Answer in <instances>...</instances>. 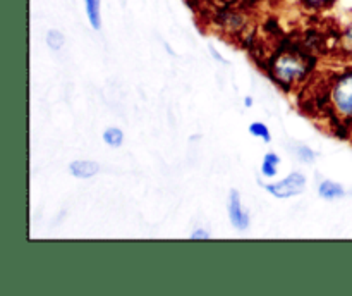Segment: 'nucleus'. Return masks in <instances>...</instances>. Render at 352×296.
<instances>
[{"label":"nucleus","mask_w":352,"mask_h":296,"mask_svg":"<svg viewBox=\"0 0 352 296\" xmlns=\"http://www.w3.org/2000/svg\"><path fill=\"white\" fill-rule=\"evenodd\" d=\"M311 72V59L298 48H278L268 61V74L285 92L305 83Z\"/></svg>","instance_id":"f257e3e1"},{"label":"nucleus","mask_w":352,"mask_h":296,"mask_svg":"<svg viewBox=\"0 0 352 296\" xmlns=\"http://www.w3.org/2000/svg\"><path fill=\"white\" fill-rule=\"evenodd\" d=\"M325 109L346 131L352 126V65L330 76L325 86Z\"/></svg>","instance_id":"f03ea898"},{"label":"nucleus","mask_w":352,"mask_h":296,"mask_svg":"<svg viewBox=\"0 0 352 296\" xmlns=\"http://www.w3.org/2000/svg\"><path fill=\"white\" fill-rule=\"evenodd\" d=\"M306 186H308V178L302 172L294 171L285 178L278 179V181L265 182L263 189L274 198L287 200L292 196L302 195L306 191Z\"/></svg>","instance_id":"7ed1b4c3"},{"label":"nucleus","mask_w":352,"mask_h":296,"mask_svg":"<svg viewBox=\"0 0 352 296\" xmlns=\"http://www.w3.org/2000/svg\"><path fill=\"white\" fill-rule=\"evenodd\" d=\"M227 217H229L230 226L239 233L250 229L251 226V215L243 205V198L237 189H230L229 200H227Z\"/></svg>","instance_id":"20e7f679"},{"label":"nucleus","mask_w":352,"mask_h":296,"mask_svg":"<svg viewBox=\"0 0 352 296\" xmlns=\"http://www.w3.org/2000/svg\"><path fill=\"white\" fill-rule=\"evenodd\" d=\"M102 171L98 162L89 158H76L69 164V174L76 179H91Z\"/></svg>","instance_id":"39448f33"},{"label":"nucleus","mask_w":352,"mask_h":296,"mask_svg":"<svg viewBox=\"0 0 352 296\" xmlns=\"http://www.w3.org/2000/svg\"><path fill=\"white\" fill-rule=\"evenodd\" d=\"M347 195L344 184H340L339 181H333V179H323L318 184V196L327 202H336V200L344 198Z\"/></svg>","instance_id":"423d86ee"},{"label":"nucleus","mask_w":352,"mask_h":296,"mask_svg":"<svg viewBox=\"0 0 352 296\" xmlns=\"http://www.w3.org/2000/svg\"><path fill=\"white\" fill-rule=\"evenodd\" d=\"M336 50L339 52V55L344 61L352 62V21L349 24H346L342 31L337 34Z\"/></svg>","instance_id":"0eeeda50"},{"label":"nucleus","mask_w":352,"mask_h":296,"mask_svg":"<svg viewBox=\"0 0 352 296\" xmlns=\"http://www.w3.org/2000/svg\"><path fill=\"white\" fill-rule=\"evenodd\" d=\"M222 26L223 30L230 31V33H239L246 26V17L239 10L227 9L222 12Z\"/></svg>","instance_id":"6e6552de"},{"label":"nucleus","mask_w":352,"mask_h":296,"mask_svg":"<svg viewBox=\"0 0 352 296\" xmlns=\"http://www.w3.org/2000/svg\"><path fill=\"white\" fill-rule=\"evenodd\" d=\"M86 10V17L93 30H102V0H82Z\"/></svg>","instance_id":"1a4fd4ad"},{"label":"nucleus","mask_w":352,"mask_h":296,"mask_svg":"<svg viewBox=\"0 0 352 296\" xmlns=\"http://www.w3.org/2000/svg\"><path fill=\"white\" fill-rule=\"evenodd\" d=\"M282 158L280 155L275 154V151H267L263 155V162H261V176L265 179H275L278 174V165H280Z\"/></svg>","instance_id":"9d476101"},{"label":"nucleus","mask_w":352,"mask_h":296,"mask_svg":"<svg viewBox=\"0 0 352 296\" xmlns=\"http://www.w3.org/2000/svg\"><path fill=\"white\" fill-rule=\"evenodd\" d=\"M102 140L107 147L120 148L124 143V131L117 126L107 127V129L102 133Z\"/></svg>","instance_id":"9b49d317"},{"label":"nucleus","mask_w":352,"mask_h":296,"mask_svg":"<svg viewBox=\"0 0 352 296\" xmlns=\"http://www.w3.org/2000/svg\"><path fill=\"white\" fill-rule=\"evenodd\" d=\"M248 131H250L251 136L258 138V140H261L263 143H270L272 141L270 127H268L265 123H261V120H254V123H251L250 126H248Z\"/></svg>","instance_id":"f8f14e48"},{"label":"nucleus","mask_w":352,"mask_h":296,"mask_svg":"<svg viewBox=\"0 0 352 296\" xmlns=\"http://www.w3.org/2000/svg\"><path fill=\"white\" fill-rule=\"evenodd\" d=\"M302 6V9L309 10V12H323L336 6L337 0H298Z\"/></svg>","instance_id":"ddd939ff"},{"label":"nucleus","mask_w":352,"mask_h":296,"mask_svg":"<svg viewBox=\"0 0 352 296\" xmlns=\"http://www.w3.org/2000/svg\"><path fill=\"white\" fill-rule=\"evenodd\" d=\"M292 151H294L296 158H298L299 162H302V164L306 165H311L313 162L316 160V151L313 150L311 147H308V145H294V148H292Z\"/></svg>","instance_id":"4468645a"},{"label":"nucleus","mask_w":352,"mask_h":296,"mask_svg":"<svg viewBox=\"0 0 352 296\" xmlns=\"http://www.w3.org/2000/svg\"><path fill=\"white\" fill-rule=\"evenodd\" d=\"M45 41H47V47L50 48V50H60L62 47H64L65 43V36L64 33H62L60 30H48L47 31V36H45Z\"/></svg>","instance_id":"2eb2a0df"},{"label":"nucleus","mask_w":352,"mask_h":296,"mask_svg":"<svg viewBox=\"0 0 352 296\" xmlns=\"http://www.w3.org/2000/svg\"><path fill=\"white\" fill-rule=\"evenodd\" d=\"M212 237V233H210L206 227H195V229L189 233V240L192 241H206Z\"/></svg>","instance_id":"dca6fc26"},{"label":"nucleus","mask_w":352,"mask_h":296,"mask_svg":"<svg viewBox=\"0 0 352 296\" xmlns=\"http://www.w3.org/2000/svg\"><path fill=\"white\" fill-rule=\"evenodd\" d=\"M210 52H212V55H213V57H215V59H217V61H219V62H222V64H229V62H227V61H226V59H223V57H222V55H220V54H219V52H217V50H215V47H210Z\"/></svg>","instance_id":"f3484780"},{"label":"nucleus","mask_w":352,"mask_h":296,"mask_svg":"<svg viewBox=\"0 0 352 296\" xmlns=\"http://www.w3.org/2000/svg\"><path fill=\"white\" fill-rule=\"evenodd\" d=\"M213 2L223 3V6H230V3H236V2H239V0H213Z\"/></svg>","instance_id":"a211bd4d"},{"label":"nucleus","mask_w":352,"mask_h":296,"mask_svg":"<svg viewBox=\"0 0 352 296\" xmlns=\"http://www.w3.org/2000/svg\"><path fill=\"white\" fill-rule=\"evenodd\" d=\"M244 105L253 107V96H246V98H244Z\"/></svg>","instance_id":"6ab92c4d"},{"label":"nucleus","mask_w":352,"mask_h":296,"mask_svg":"<svg viewBox=\"0 0 352 296\" xmlns=\"http://www.w3.org/2000/svg\"><path fill=\"white\" fill-rule=\"evenodd\" d=\"M349 136L352 138V126H351V129H349Z\"/></svg>","instance_id":"aec40b11"}]
</instances>
